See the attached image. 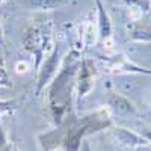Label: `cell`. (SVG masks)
<instances>
[{
  "instance_id": "cell-13",
  "label": "cell",
  "mask_w": 151,
  "mask_h": 151,
  "mask_svg": "<svg viewBox=\"0 0 151 151\" xmlns=\"http://www.w3.org/2000/svg\"><path fill=\"white\" fill-rule=\"evenodd\" d=\"M27 70H29V64H27L26 60H21V62H17V64H15V71H17L18 74L27 73Z\"/></svg>"
},
{
  "instance_id": "cell-3",
  "label": "cell",
  "mask_w": 151,
  "mask_h": 151,
  "mask_svg": "<svg viewBox=\"0 0 151 151\" xmlns=\"http://www.w3.org/2000/svg\"><path fill=\"white\" fill-rule=\"evenodd\" d=\"M109 107L121 116H134L137 115V109L136 106L130 101L127 97H124L121 94L116 92H110L109 94V100H107Z\"/></svg>"
},
{
  "instance_id": "cell-14",
  "label": "cell",
  "mask_w": 151,
  "mask_h": 151,
  "mask_svg": "<svg viewBox=\"0 0 151 151\" xmlns=\"http://www.w3.org/2000/svg\"><path fill=\"white\" fill-rule=\"evenodd\" d=\"M141 134L148 141V144H151V129H142Z\"/></svg>"
},
{
  "instance_id": "cell-18",
  "label": "cell",
  "mask_w": 151,
  "mask_h": 151,
  "mask_svg": "<svg viewBox=\"0 0 151 151\" xmlns=\"http://www.w3.org/2000/svg\"><path fill=\"white\" fill-rule=\"evenodd\" d=\"M6 2V0H0V5H2V3H5Z\"/></svg>"
},
{
  "instance_id": "cell-12",
  "label": "cell",
  "mask_w": 151,
  "mask_h": 151,
  "mask_svg": "<svg viewBox=\"0 0 151 151\" xmlns=\"http://www.w3.org/2000/svg\"><path fill=\"white\" fill-rule=\"evenodd\" d=\"M129 17H130V20L137 21V20L142 17V11L139 8H136V6H130L129 8Z\"/></svg>"
},
{
  "instance_id": "cell-9",
  "label": "cell",
  "mask_w": 151,
  "mask_h": 151,
  "mask_svg": "<svg viewBox=\"0 0 151 151\" xmlns=\"http://www.w3.org/2000/svg\"><path fill=\"white\" fill-rule=\"evenodd\" d=\"M132 40L139 42H150L151 41V29L148 27H137L132 32Z\"/></svg>"
},
{
  "instance_id": "cell-5",
  "label": "cell",
  "mask_w": 151,
  "mask_h": 151,
  "mask_svg": "<svg viewBox=\"0 0 151 151\" xmlns=\"http://www.w3.org/2000/svg\"><path fill=\"white\" fill-rule=\"evenodd\" d=\"M109 68L113 73H139V74H150L151 76V70H147V68H142L139 65L133 64L124 55H115L113 58H110Z\"/></svg>"
},
{
  "instance_id": "cell-7",
  "label": "cell",
  "mask_w": 151,
  "mask_h": 151,
  "mask_svg": "<svg viewBox=\"0 0 151 151\" xmlns=\"http://www.w3.org/2000/svg\"><path fill=\"white\" fill-rule=\"evenodd\" d=\"M80 32H82V41H83L85 45L91 47L97 42V40H98V27H97L95 23H92V21L83 23V26L80 27Z\"/></svg>"
},
{
  "instance_id": "cell-11",
  "label": "cell",
  "mask_w": 151,
  "mask_h": 151,
  "mask_svg": "<svg viewBox=\"0 0 151 151\" xmlns=\"http://www.w3.org/2000/svg\"><path fill=\"white\" fill-rule=\"evenodd\" d=\"M129 2H130L132 6L139 8L142 12H147L150 9V2H148V0H129Z\"/></svg>"
},
{
  "instance_id": "cell-4",
  "label": "cell",
  "mask_w": 151,
  "mask_h": 151,
  "mask_svg": "<svg viewBox=\"0 0 151 151\" xmlns=\"http://www.w3.org/2000/svg\"><path fill=\"white\" fill-rule=\"evenodd\" d=\"M112 134L121 145H125V147L134 148V147H147V145H150L148 141L142 134L134 133V132H132L129 129H124V127H115L112 130Z\"/></svg>"
},
{
  "instance_id": "cell-6",
  "label": "cell",
  "mask_w": 151,
  "mask_h": 151,
  "mask_svg": "<svg viewBox=\"0 0 151 151\" xmlns=\"http://www.w3.org/2000/svg\"><path fill=\"white\" fill-rule=\"evenodd\" d=\"M97 3V11H98V38L103 41L112 38V21H110V17L107 14V11L104 9L103 3L100 0H95Z\"/></svg>"
},
{
  "instance_id": "cell-8",
  "label": "cell",
  "mask_w": 151,
  "mask_h": 151,
  "mask_svg": "<svg viewBox=\"0 0 151 151\" xmlns=\"http://www.w3.org/2000/svg\"><path fill=\"white\" fill-rule=\"evenodd\" d=\"M73 0H29V5L36 11H53L71 3Z\"/></svg>"
},
{
  "instance_id": "cell-2",
  "label": "cell",
  "mask_w": 151,
  "mask_h": 151,
  "mask_svg": "<svg viewBox=\"0 0 151 151\" xmlns=\"http://www.w3.org/2000/svg\"><path fill=\"white\" fill-rule=\"evenodd\" d=\"M59 60H60V50H59V47H55L52 55L44 59L42 68L40 70V74H38V92H40L50 82V79L55 76V73L59 67Z\"/></svg>"
},
{
  "instance_id": "cell-1",
  "label": "cell",
  "mask_w": 151,
  "mask_h": 151,
  "mask_svg": "<svg viewBox=\"0 0 151 151\" xmlns=\"http://www.w3.org/2000/svg\"><path fill=\"white\" fill-rule=\"evenodd\" d=\"M95 85V67L89 59H85L80 64L79 76H77V94L79 98L86 97L92 91Z\"/></svg>"
},
{
  "instance_id": "cell-17",
  "label": "cell",
  "mask_w": 151,
  "mask_h": 151,
  "mask_svg": "<svg viewBox=\"0 0 151 151\" xmlns=\"http://www.w3.org/2000/svg\"><path fill=\"white\" fill-rule=\"evenodd\" d=\"M148 104L151 106V94H150V97H148Z\"/></svg>"
},
{
  "instance_id": "cell-16",
  "label": "cell",
  "mask_w": 151,
  "mask_h": 151,
  "mask_svg": "<svg viewBox=\"0 0 151 151\" xmlns=\"http://www.w3.org/2000/svg\"><path fill=\"white\" fill-rule=\"evenodd\" d=\"M3 42V35H2V27H0V45Z\"/></svg>"
},
{
  "instance_id": "cell-15",
  "label": "cell",
  "mask_w": 151,
  "mask_h": 151,
  "mask_svg": "<svg viewBox=\"0 0 151 151\" xmlns=\"http://www.w3.org/2000/svg\"><path fill=\"white\" fill-rule=\"evenodd\" d=\"M5 142H6V139H5V134H3L2 129H0V148H2V147L5 145Z\"/></svg>"
},
{
  "instance_id": "cell-10",
  "label": "cell",
  "mask_w": 151,
  "mask_h": 151,
  "mask_svg": "<svg viewBox=\"0 0 151 151\" xmlns=\"http://www.w3.org/2000/svg\"><path fill=\"white\" fill-rule=\"evenodd\" d=\"M15 109V101L14 100H0V118L5 115H9Z\"/></svg>"
}]
</instances>
